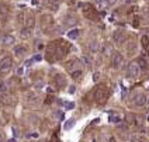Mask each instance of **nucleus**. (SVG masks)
I'll use <instances>...</instances> for the list:
<instances>
[{
	"label": "nucleus",
	"instance_id": "1",
	"mask_svg": "<svg viewBox=\"0 0 149 142\" xmlns=\"http://www.w3.org/2000/svg\"><path fill=\"white\" fill-rule=\"evenodd\" d=\"M70 49V45L69 42L63 41V40H58V41H54L52 44L48 45V59L49 61H59L62 59L65 55Z\"/></svg>",
	"mask_w": 149,
	"mask_h": 142
},
{
	"label": "nucleus",
	"instance_id": "2",
	"mask_svg": "<svg viewBox=\"0 0 149 142\" xmlns=\"http://www.w3.org/2000/svg\"><path fill=\"white\" fill-rule=\"evenodd\" d=\"M94 101H96V104H99V106H103V104H106V101L108 99V89L107 86H104V84H101L99 86L96 90H94Z\"/></svg>",
	"mask_w": 149,
	"mask_h": 142
},
{
	"label": "nucleus",
	"instance_id": "3",
	"mask_svg": "<svg viewBox=\"0 0 149 142\" xmlns=\"http://www.w3.org/2000/svg\"><path fill=\"white\" fill-rule=\"evenodd\" d=\"M83 14L87 20L90 21H100V16L97 13V10L93 7L91 4H84V8H83Z\"/></svg>",
	"mask_w": 149,
	"mask_h": 142
},
{
	"label": "nucleus",
	"instance_id": "4",
	"mask_svg": "<svg viewBox=\"0 0 149 142\" xmlns=\"http://www.w3.org/2000/svg\"><path fill=\"white\" fill-rule=\"evenodd\" d=\"M13 66V59L10 56H4L0 61V73H7Z\"/></svg>",
	"mask_w": 149,
	"mask_h": 142
},
{
	"label": "nucleus",
	"instance_id": "5",
	"mask_svg": "<svg viewBox=\"0 0 149 142\" xmlns=\"http://www.w3.org/2000/svg\"><path fill=\"white\" fill-rule=\"evenodd\" d=\"M54 84L56 86V89H63V87H66V76L62 75V73H58V75L54 76Z\"/></svg>",
	"mask_w": 149,
	"mask_h": 142
},
{
	"label": "nucleus",
	"instance_id": "6",
	"mask_svg": "<svg viewBox=\"0 0 149 142\" xmlns=\"http://www.w3.org/2000/svg\"><path fill=\"white\" fill-rule=\"evenodd\" d=\"M113 38H114V41L118 42V44H123V42L127 41V38H128V34L125 33L124 30H116L114 34H113Z\"/></svg>",
	"mask_w": 149,
	"mask_h": 142
},
{
	"label": "nucleus",
	"instance_id": "7",
	"mask_svg": "<svg viewBox=\"0 0 149 142\" xmlns=\"http://www.w3.org/2000/svg\"><path fill=\"white\" fill-rule=\"evenodd\" d=\"M123 62H124V56L120 52H114V55L111 58V66L114 68V69H117V68H120L123 65Z\"/></svg>",
	"mask_w": 149,
	"mask_h": 142
},
{
	"label": "nucleus",
	"instance_id": "8",
	"mask_svg": "<svg viewBox=\"0 0 149 142\" xmlns=\"http://www.w3.org/2000/svg\"><path fill=\"white\" fill-rule=\"evenodd\" d=\"M139 73H141V68H139V65L138 63H131L130 66H128V75L131 76V77H138L139 76Z\"/></svg>",
	"mask_w": 149,
	"mask_h": 142
},
{
	"label": "nucleus",
	"instance_id": "9",
	"mask_svg": "<svg viewBox=\"0 0 149 142\" xmlns=\"http://www.w3.org/2000/svg\"><path fill=\"white\" fill-rule=\"evenodd\" d=\"M145 103H146V97H145V94H143V93H138V94H135V96H134V100H132L134 106H136V107H142Z\"/></svg>",
	"mask_w": 149,
	"mask_h": 142
},
{
	"label": "nucleus",
	"instance_id": "10",
	"mask_svg": "<svg viewBox=\"0 0 149 142\" xmlns=\"http://www.w3.org/2000/svg\"><path fill=\"white\" fill-rule=\"evenodd\" d=\"M65 68H66L68 72H73L76 69H79V61H77V59H72V61L66 62Z\"/></svg>",
	"mask_w": 149,
	"mask_h": 142
},
{
	"label": "nucleus",
	"instance_id": "11",
	"mask_svg": "<svg viewBox=\"0 0 149 142\" xmlns=\"http://www.w3.org/2000/svg\"><path fill=\"white\" fill-rule=\"evenodd\" d=\"M16 100L11 97V96H7V94H3V96H0V104H4V106H11V104H14Z\"/></svg>",
	"mask_w": 149,
	"mask_h": 142
},
{
	"label": "nucleus",
	"instance_id": "12",
	"mask_svg": "<svg viewBox=\"0 0 149 142\" xmlns=\"http://www.w3.org/2000/svg\"><path fill=\"white\" fill-rule=\"evenodd\" d=\"M52 23H54V18H52V16H49V14H44V16L41 17L42 27H48V25H51Z\"/></svg>",
	"mask_w": 149,
	"mask_h": 142
},
{
	"label": "nucleus",
	"instance_id": "13",
	"mask_svg": "<svg viewBox=\"0 0 149 142\" xmlns=\"http://www.w3.org/2000/svg\"><path fill=\"white\" fill-rule=\"evenodd\" d=\"M125 120H127V123H128V124H131V125H135V124H136V121H135L136 117H135L134 114H130V113H128V114L125 116Z\"/></svg>",
	"mask_w": 149,
	"mask_h": 142
},
{
	"label": "nucleus",
	"instance_id": "14",
	"mask_svg": "<svg viewBox=\"0 0 149 142\" xmlns=\"http://www.w3.org/2000/svg\"><path fill=\"white\" fill-rule=\"evenodd\" d=\"M141 42H142V47H143L145 49H149V37L148 35H142Z\"/></svg>",
	"mask_w": 149,
	"mask_h": 142
},
{
	"label": "nucleus",
	"instance_id": "15",
	"mask_svg": "<svg viewBox=\"0 0 149 142\" xmlns=\"http://www.w3.org/2000/svg\"><path fill=\"white\" fill-rule=\"evenodd\" d=\"M3 42H4L6 45H11V44L14 42V37H11V35H4V37H3Z\"/></svg>",
	"mask_w": 149,
	"mask_h": 142
},
{
	"label": "nucleus",
	"instance_id": "16",
	"mask_svg": "<svg viewBox=\"0 0 149 142\" xmlns=\"http://www.w3.org/2000/svg\"><path fill=\"white\" fill-rule=\"evenodd\" d=\"M89 48H90L93 52H97V51H99V42L97 41H90L89 42Z\"/></svg>",
	"mask_w": 149,
	"mask_h": 142
},
{
	"label": "nucleus",
	"instance_id": "17",
	"mask_svg": "<svg viewBox=\"0 0 149 142\" xmlns=\"http://www.w3.org/2000/svg\"><path fill=\"white\" fill-rule=\"evenodd\" d=\"M80 76H82V70H80V69H76V70L72 72V77H73V79H79Z\"/></svg>",
	"mask_w": 149,
	"mask_h": 142
},
{
	"label": "nucleus",
	"instance_id": "18",
	"mask_svg": "<svg viewBox=\"0 0 149 142\" xmlns=\"http://www.w3.org/2000/svg\"><path fill=\"white\" fill-rule=\"evenodd\" d=\"M77 35H79V30H72L69 33V38H77Z\"/></svg>",
	"mask_w": 149,
	"mask_h": 142
},
{
	"label": "nucleus",
	"instance_id": "19",
	"mask_svg": "<svg viewBox=\"0 0 149 142\" xmlns=\"http://www.w3.org/2000/svg\"><path fill=\"white\" fill-rule=\"evenodd\" d=\"M25 51H27V49H25L24 47H17V48H16V54H17V55H23Z\"/></svg>",
	"mask_w": 149,
	"mask_h": 142
},
{
	"label": "nucleus",
	"instance_id": "20",
	"mask_svg": "<svg viewBox=\"0 0 149 142\" xmlns=\"http://www.w3.org/2000/svg\"><path fill=\"white\" fill-rule=\"evenodd\" d=\"M104 3H106V7H110V6H114L117 3V0H104Z\"/></svg>",
	"mask_w": 149,
	"mask_h": 142
},
{
	"label": "nucleus",
	"instance_id": "21",
	"mask_svg": "<svg viewBox=\"0 0 149 142\" xmlns=\"http://www.w3.org/2000/svg\"><path fill=\"white\" fill-rule=\"evenodd\" d=\"M27 24H28V27H30V28H33V27H34V17L33 16L28 17V21H27Z\"/></svg>",
	"mask_w": 149,
	"mask_h": 142
},
{
	"label": "nucleus",
	"instance_id": "22",
	"mask_svg": "<svg viewBox=\"0 0 149 142\" xmlns=\"http://www.w3.org/2000/svg\"><path fill=\"white\" fill-rule=\"evenodd\" d=\"M73 124H74V120H69V123H66L63 128H65V129H69V128H70V127L73 125Z\"/></svg>",
	"mask_w": 149,
	"mask_h": 142
},
{
	"label": "nucleus",
	"instance_id": "23",
	"mask_svg": "<svg viewBox=\"0 0 149 142\" xmlns=\"http://www.w3.org/2000/svg\"><path fill=\"white\" fill-rule=\"evenodd\" d=\"M49 142H59L58 141V135H56V134L54 135V136H52V138L49 139Z\"/></svg>",
	"mask_w": 149,
	"mask_h": 142
},
{
	"label": "nucleus",
	"instance_id": "24",
	"mask_svg": "<svg viewBox=\"0 0 149 142\" xmlns=\"http://www.w3.org/2000/svg\"><path fill=\"white\" fill-rule=\"evenodd\" d=\"M65 106H66L68 109H72V107H73V104H72V103H66Z\"/></svg>",
	"mask_w": 149,
	"mask_h": 142
},
{
	"label": "nucleus",
	"instance_id": "25",
	"mask_svg": "<svg viewBox=\"0 0 149 142\" xmlns=\"http://www.w3.org/2000/svg\"><path fill=\"white\" fill-rule=\"evenodd\" d=\"M3 139H4V136H3V134L0 132V142H3Z\"/></svg>",
	"mask_w": 149,
	"mask_h": 142
},
{
	"label": "nucleus",
	"instance_id": "26",
	"mask_svg": "<svg viewBox=\"0 0 149 142\" xmlns=\"http://www.w3.org/2000/svg\"><path fill=\"white\" fill-rule=\"evenodd\" d=\"M135 0H127V3H134Z\"/></svg>",
	"mask_w": 149,
	"mask_h": 142
},
{
	"label": "nucleus",
	"instance_id": "27",
	"mask_svg": "<svg viewBox=\"0 0 149 142\" xmlns=\"http://www.w3.org/2000/svg\"><path fill=\"white\" fill-rule=\"evenodd\" d=\"M8 142H16V141H14V139H10V141H8Z\"/></svg>",
	"mask_w": 149,
	"mask_h": 142
}]
</instances>
